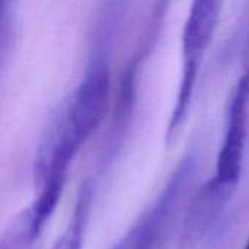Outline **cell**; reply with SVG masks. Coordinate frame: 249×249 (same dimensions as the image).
Masks as SVG:
<instances>
[{
	"label": "cell",
	"instance_id": "cell-1",
	"mask_svg": "<svg viewBox=\"0 0 249 249\" xmlns=\"http://www.w3.org/2000/svg\"><path fill=\"white\" fill-rule=\"evenodd\" d=\"M111 95V71L104 55L95 57L76 86L69 105L47 136L48 142L74 159L79 149L101 125Z\"/></svg>",
	"mask_w": 249,
	"mask_h": 249
},
{
	"label": "cell",
	"instance_id": "cell-2",
	"mask_svg": "<svg viewBox=\"0 0 249 249\" xmlns=\"http://www.w3.org/2000/svg\"><path fill=\"white\" fill-rule=\"evenodd\" d=\"M220 10L222 3L214 0H197L190 7L181 36V79L174 109L169 117L166 131L168 142L175 137L188 115L194 98L198 71L214 36Z\"/></svg>",
	"mask_w": 249,
	"mask_h": 249
},
{
	"label": "cell",
	"instance_id": "cell-3",
	"mask_svg": "<svg viewBox=\"0 0 249 249\" xmlns=\"http://www.w3.org/2000/svg\"><path fill=\"white\" fill-rule=\"evenodd\" d=\"M249 108V64L238 79L226 109V124L222 144L216 158V169L212 181L226 190L233 191L242 172L247 120Z\"/></svg>",
	"mask_w": 249,
	"mask_h": 249
},
{
	"label": "cell",
	"instance_id": "cell-4",
	"mask_svg": "<svg viewBox=\"0 0 249 249\" xmlns=\"http://www.w3.org/2000/svg\"><path fill=\"white\" fill-rule=\"evenodd\" d=\"M194 165L196 162L193 158H185L179 163L174 177L165 185V190H162L153 204L117 241L112 249H152L165 220L178 201L182 188L188 184Z\"/></svg>",
	"mask_w": 249,
	"mask_h": 249
},
{
	"label": "cell",
	"instance_id": "cell-5",
	"mask_svg": "<svg viewBox=\"0 0 249 249\" xmlns=\"http://www.w3.org/2000/svg\"><path fill=\"white\" fill-rule=\"evenodd\" d=\"M231 194V190L216 185L212 179L203 185L198 196L194 198L184 223L182 235L188 242L200 239L207 232Z\"/></svg>",
	"mask_w": 249,
	"mask_h": 249
},
{
	"label": "cell",
	"instance_id": "cell-6",
	"mask_svg": "<svg viewBox=\"0 0 249 249\" xmlns=\"http://www.w3.org/2000/svg\"><path fill=\"white\" fill-rule=\"evenodd\" d=\"M39 239L32 222L29 209L22 210L3 233L0 249H34Z\"/></svg>",
	"mask_w": 249,
	"mask_h": 249
},
{
	"label": "cell",
	"instance_id": "cell-7",
	"mask_svg": "<svg viewBox=\"0 0 249 249\" xmlns=\"http://www.w3.org/2000/svg\"><path fill=\"white\" fill-rule=\"evenodd\" d=\"M88 193L82 191V196L79 197L76 204L71 223H69L67 229L61 233V236L53 244L50 249H82L88 219Z\"/></svg>",
	"mask_w": 249,
	"mask_h": 249
},
{
	"label": "cell",
	"instance_id": "cell-8",
	"mask_svg": "<svg viewBox=\"0 0 249 249\" xmlns=\"http://www.w3.org/2000/svg\"><path fill=\"white\" fill-rule=\"evenodd\" d=\"M244 249H249V238H248V242L245 244V248H244Z\"/></svg>",
	"mask_w": 249,
	"mask_h": 249
}]
</instances>
